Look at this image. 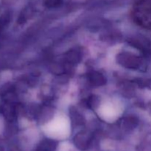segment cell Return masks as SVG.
Returning a JSON list of instances; mask_svg holds the SVG:
<instances>
[{
	"label": "cell",
	"instance_id": "1",
	"mask_svg": "<svg viewBox=\"0 0 151 151\" xmlns=\"http://www.w3.org/2000/svg\"><path fill=\"white\" fill-rule=\"evenodd\" d=\"M131 17L137 25L151 30V0H137L131 10Z\"/></svg>",
	"mask_w": 151,
	"mask_h": 151
}]
</instances>
